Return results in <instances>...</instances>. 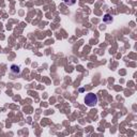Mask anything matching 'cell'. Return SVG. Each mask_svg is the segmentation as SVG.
Returning <instances> with one entry per match:
<instances>
[{"instance_id":"cell-1","label":"cell","mask_w":137,"mask_h":137,"mask_svg":"<svg viewBox=\"0 0 137 137\" xmlns=\"http://www.w3.org/2000/svg\"><path fill=\"white\" fill-rule=\"evenodd\" d=\"M85 103L86 105H88L89 107H93L96 105L98 103V96L94 93H88L86 96H85Z\"/></svg>"},{"instance_id":"cell-2","label":"cell","mask_w":137,"mask_h":137,"mask_svg":"<svg viewBox=\"0 0 137 137\" xmlns=\"http://www.w3.org/2000/svg\"><path fill=\"white\" fill-rule=\"evenodd\" d=\"M103 22L106 24H109L113 22V17H111V15H109V14H105L103 17Z\"/></svg>"},{"instance_id":"cell-3","label":"cell","mask_w":137,"mask_h":137,"mask_svg":"<svg viewBox=\"0 0 137 137\" xmlns=\"http://www.w3.org/2000/svg\"><path fill=\"white\" fill-rule=\"evenodd\" d=\"M11 72L13 74H19V72H21V69H19L18 65H15V64H13V65L11 66Z\"/></svg>"},{"instance_id":"cell-4","label":"cell","mask_w":137,"mask_h":137,"mask_svg":"<svg viewBox=\"0 0 137 137\" xmlns=\"http://www.w3.org/2000/svg\"><path fill=\"white\" fill-rule=\"evenodd\" d=\"M63 1L66 6H73L76 3V0H63Z\"/></svg>"}]
</instances>
